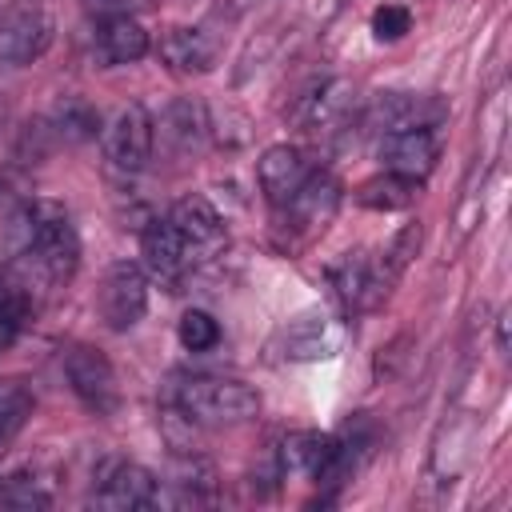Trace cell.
Here are the masks:
<instances>
[{
	"label": "cell",
	"instance_id": "1",
	"mask_svg": "<svg viewBox=\"0 0 512 512\" xmlns=\"http://www.w3.org/2000/svg\"><path fill=\"white\" fill-rule=\"evenodd\" d=\"M4 268L44 308L80 268V232L68 208L56 200H28L8 224Z\"/></svg>",
	"mask_w": 512,
	"mask_h": 512
},
{
	"label": "cell",
	"instance_id": "2",
	"mask_svg": "<svg viewBox=\"0 0 512 512\" xmlns=\"http://www.w3.org/2000/svg\"><path fill=\"white\" fill-rule=\"evenodd\" d=\"M420 240H424V228L420 224H404L388 248L380 252H348L344 260H336L328 268V284L336 292V304L344 316H364V312H376L396 280L408 272L412 256L420 252Z\"/></svg>",
	"mask_w": 512,
	"mask_h": 512
},
{
	"label": "cell",
	"instance_id": "3",
	"mask_svg": "<svg viewBox=\"0 0 512 512\" xmlns=\"http://www.w3.org/2000/svg\"><path fill=\"white\" fill-rule=\"evenodd\" d=\"M164 408H168V416H180L184 424L236 428V424H248L260 416V392L232 376L176 372L164 384Z\"/></svg>",
	"mask_w": 512,
	"mask_h": 512
},
{
	"label": "cell",
	"instance_id": "4",
	"mask_svg": "<svg viewBox=\"0 0 512 512\" xmlns=\"http://www.w3.org/2000/svg\"><path fill=\"white\" fill-rule=\"evenodd\" d=\"M448 116V104L432 92H376L360 112V128L376 136L412 132V128H440Z\"/></svg>",
	"mask_w": 512,
	"mask_h": 512
},
{
	"label": "cell",
	"instance_id": "5",
	"mask_svg": "<svg viewBox=\"0 0 512 512\" xmlns=\"http://www.w3.org/2000/svg\"><path fill=\"white\" fill-rule=\"evenodd\" d=\"M104 160L112 172L120 176H136L148 168L152 152H156V124L152 112L144 104H124L108 124H104Z\"/></svg>",
	"mask_w": 512,
	"mask_h": 512
},
{
	"label": "cell",
	"instance_id": "6",
	"mask_svg": "<svg viewBox=\"0 0 512 512\" xmlns=\"http://www.w3.org/2000/svg\"><path fill=\"white\" fill-rule=\"evenodd\" d=\"M340 180L328 172V168H312V176L280 204V208H272L276 212V220L288 228V236H296V240H308V236H316V232H324L328 224H332V216H336V208H340Z\"/></svg>",
	"mask_w": 512,
	"mask_h": 512
},
{
	"label": "cell",
	"instance_id": "7",
	"mask_svg": "<svg viewBox=\"0 0 512 512\" xmlns=\"http://www.w3.org/2000/svg\"><path fill=\"white\" fill-rule=\"evenodd\" d=\"M176 236L184 240V252L192 260V268L212 264L224 248H228V220L216 212V204L208 196H180L168 212Z\"/></svg>",
	"mask_w": 512,
	"mask_h": 512
},
{
	"label": "cell",
	"instance_id": "8",
	"mask_svg": "<svg viewBox=\"0 0 512 512\" xmlns=\"http://www.w3.org/2000/svg\"><path fill=\"white\" fill-rule=\"evenodd\" d=\"M152 500H156V472H148L128 456H108L92 476L88 504L96 508L128 512V508H152Z\"/></svg>",
	"mask_w": 512,
	"mask_h": 512
},
{
	"label": "cell",
	"instance_id": "9",
	"mask_svg": "<svg viewBox=\"0 0 512 512\" xmlns=\"http://www.w3.org/2000/svg\"><path fill=\"white\" fill-rule=\"evenodd\" d=\"M100 316L112 332H128L148 312V272L136 260H116L100 280Z\"/></svg>",
	"mask_w": 512,
	"mask_h": 512
},
{
	"label": "cell",
	"instance_id": "10",
	"mask_svg": "<svg viewBox=\"0 0 512 512\" xmlns=\"http://www.w3.org/2000/svg\"><path fill=\"white\" fill-rule=\"evenodd\" d=\"M64 376L76 392V400L96 412V416H112L116 404H120V384H116V368L108 364V356L100 348H88V344H76L68 348L64 356Z\"/></svg>",
	"mask_w": 512,
	"mask_h": 512
},
{
	"label": "cell",
	"instance_id": "11",
	"mask_svg": "<svg viewBox=\"0 0 512 512\" xmlns=\"http://www.w3.org/2000/svg\"><path fill=\"white\" fill-rule=\"evenodd\" d=\"M52 36H56V24H52V16L40 4L12 8L0 20V72L4 68H24V64L40 60L52 48Z\"/></svg>",
	"mask_w": 512,
	"mask_h": 512
},
{
	"label": "cell",
	"instance_id": "12",
	"mask_svg": "<svg viewBox=\"0 0 512 512\" xmlns=\"http://www.w3.org/2000/svg\"><path fill=\"white\" fill-rule=\"evenodd\" d=\"M140 256H144V272L152 280H160L164 288H180L196 272L188 252H184V240L176 236L168 216L148 220V228L140 232Z\"/></svg>",
	"mask_w": 512,
	"mask_h": 512
},
{
	"label": "cell",
	"instance_id": "13",
	"mask_svg": "<svg viewBox=\"0 0 512 512\" xmlns=\"http://www.w3.org/2000/svg\"><path fill=\"white\" fill-rule=\"evenodd\" d=\"M152 124H156V144H160L168 156H180V160L196 156V152L204 148V140H208V128H212L204 104L192 100V96L172 100V104L160 112V120H152Z\"/></svg>",
	"mask_w": 512,
	"mask_h": 512
},
{
	"label": "cell",
	"instance_id": "14",
	"mask_svg": "<svg viewBox=\"0 0 512 512\" xmlns=\"http://www.w3.org/2000/svg\"><path fill=\"white\" fill-rule=\"evenodd\" d=\"M312 168H316V160L304 148H296V144H272V148H264L260 160H256V180H260L264 200L272 208H280L312 176Z\"/></svg>",
	"mask_w": 512,
	"mask_h": 512
},
{
	"label": "cell",
	"instance_id": "15",
	"mask_svg": "<svg viewBox=\"0 0 512 512\" xmlns=\"http://www.w3.org/2000/svg\"><path fill=\"white\" fill-rule=\"evenodd\" d=\"M356 88L348 80H324L320 88H312L308 96H300L296 108V124L312 136H328L336 128H344L356 116Z\"/></svg>",
	"mask_w": 512,
	"mask_h": 512
},
{
	"label": "cell",
	"instance_id": "16",
	"mask_svg": "<svg viewBox=\"0 0 512 512\" xmlns=\"http://www.w3.org/2000/svg\"><path fill=\"white\" fill-rule=\"evenodd\" d=\"M340 344H344V332H340V324H336L332 316H324V312L296 316V320L280 332V340H276V348H280L284 360H332V356L340 352Z\"/></svg>",
	"mask_w": 512,
	"mask_h": 512
},
{
	"label": "cell",
	"instance_id": "17",
	"mask_svg": "<svg viewBox=\"0 0 512 512\" xmlns=\"http://www.w3.org/2000/svg\"><path fill=\"white\" fill-rule=\"evenodd\" d=\"M440 160V136L436 128H412V132H392L380 136V164L388 172H404L424 180Z\"/></svg>",
	"mask_w": 512,
	"mask_h": 512
},
{
	"label": "cell",
	"instance_id": "18",
	"mask_svg": "<svg viewBox=\"0 0 512 512\" xmlns=\"http://www.w3.org/2000/svg\"><path fill=\"white\" fill-rule=\"evenodd\" d=\"M216 504V472L204 460H180L172 476H156L152 508H204Z\"/></svg>",
	"mask_w": 512,
	"mask_h": 512
},
{
	"label": "cell",
	"instance_id": "19",
	"mask_svg": "<svg viewBox=\"0 0 512 512\" xmlns=\"http://www.w3.org/2000/svg\"><path fill=\"white\" fill-rule=\"evenodd\" d=\"M152 48L148 32L140 28V20L132 12H116V16H100L96 24V52L104 64H136L144 60Z\"/></svg>",
	"mask_w": 512,
	"mask_h": 512
},
{
	"label": "cell",
	"instance_id": "20",
	"mask_svg": "<svg viewBox=\"0 0 512 512\" xmlns=\"http://www.w3.org/2000/svg\"><path fill=\"white\" fill-rule=\"evenodd\" d=\"M160 60L176 72H208L216 64V40L204 28L176 24L160 36Z\"/></svg>",
	"mask_w": 512,
	"mask_h": 512
},
{
	"label": "cell",
	"instance_id": "21",
	"mask_svg": "<svg viewBox=\"0 0 512 512\" xmlns=\"http://www.w3.org/2000/svg\"><path fill=\"white\" fill-rule=\"evenodd\" d=\"M420 188H424V180L384 168L380 176H372V180H364V184L356 188V200H360L364 208H376V212H400V208H412V204H416Z\"/></svg>",
	"mask_w": 512,
	"mask_h": 512
},
{
	"label": "cell",
	"instance_id": "22",
	"mask_svg": "<svg viewBox=\"0 0 512 512\" xmlns=\"http://www.w3.org/2000/svg\"><path fill=\"white\" fill-rule=\"evenodd\" d=\"M40 316V304L28 296V288L8 272L0 268V352L8 344H16V336Z\"/></svg>",
	"mask_w": 512,
	"mask_h": 512
},
{
	"label": "cell",
	"instance_id": "23",
	"mask_svg": "<svg viewBox=\"0 0 512 512\" xmlns=\"http://www.w3.org/2000/svg\"><path fill=\"white\" fill-rule=\"evenodd\" d=\"M52 500L56 496L36 468H16L0 484V504H8V508H48Z\"/></svg>",
	"mask_w": 512,
	"mask_h": 512
},
{
	"label": "cell",
	"instance_id": "24",
	"mask_svg": "<svg viewBox=\"0 0 512 512\" xmlns=\"http://www.w3.org/2000/svg\"><path fill=\"white\" fill-rule=\"evenodd\" d=\"M220 320L212 316V312H204V308H188L184 316H180V324H176V340H180V348L184 352H212L216 344H220Z\"/></svg>",
	"mask_w": 512,
	"mask_h": 512
},
{
	"label": "cell",
	"instance_id": "25",
	"mask_svg": "<svg viewBox=\"0 0 512 512\" xmlns=\"http://www.w3.org/2000/svg\"><path fill=\"white\" fill-rule=\"evenodd\" d=\"M32 416V396L20 380H4L0 384V448L28 424Z\"/></svg>",
	"mask_w": 512,
	"mask_h": 512
},
{
	"label": "cell",
	"instance_id": "26",
	"mask_svg": "<svg viewBox=\"0 0 512 512\" xmlns=\"http://www.w3.org/2000/svg\"><path fill=\"white\" fill-rule=\"evenodd\" d=\"M408 32H412V12H408L404 4H380V8L372 12V36H376V40L392 44V40H400V36H408Z\"/></svg>",
	"mask_w": 512,
	"mask_h": 512
},
{
	"label": "cell",
	"instance_id": "27",
	"mask_svg": "<svg viewBox=\"0 0 512 512\" xmlns=\"http://www.w3.org/2000/svg\"><path fill=\"white\" fill-rule=\"evenodd\" d=\"M96 16H116V12H136V8H156L160 0H84Z\"/></svg>",
	"mask_w": 512,
	"mask_h": 512
}]
</instances>
